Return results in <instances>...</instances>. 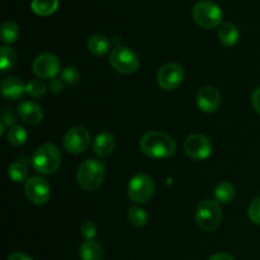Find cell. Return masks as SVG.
<instances>
[{"instance_id":"1","label":"cell","mask_w":260,"mask_h":260,"mask_svg":"<svg viewBox=\"0 0 260 260\" xmlns=\"http://www.w3.org/2000/svg\"><path fill=\"white\" fill-rule=\"evenodd\" d=\"M140 150L142 154L152 159H167L175 154L177 144L169 135L160 131H151L141 137Z\"/></svg>"},{"instance_id":"2","label":"cell","mask_w":260,"mask_h":260,"mask_svg":"<svg viewBox=\"0 0 260 260\" xmlns=\"http://www.w3.org/2000/svg\"><path fill=\"white\" fill-rule=\"evenodd\" d=\"M106 177V165L96 159H86L78 168V184L86 192L98 189Z\"/></svg>"},{"instance_id":"3","label":"cell","mask_w":260,"mask_h":260,"mask_svg":"<svg viewBox=\"0 0 260 260\" xmlns=\"http://www.w3.org/2000/svg\"><path fill=\"white\" fill-rule=\"evenodd\" d=\"M61 164L60 150L53 144H43L32 156L33 169L41 174H53Z\"/></svg>"},{"instance_id":"4","label":"cell","mask_w":260,"mask_h":260,"mask_svg":"<svg viewBox=\"0 0 260 260\" xmlns=\"http://www.w3.org/2000/svg\"><path fill=\"white\" fill-rule=\"evenodd\" d=\"M192 17L200 27L212 29L222 23V10L211 0H201L196 3L192 9Z\"/></svg>"},{"instance_id":"5","label":"cell","mask_w":260,"mask_h":260,"mask_svg":"<svg viewBox=\"0 0 260 260\" xmlns=\"http://www.w3.org/2000/svg\"><path fill=\"white\" fill-rule=\"evenodd\" d=\"M222 221V211L216 201L206 200L198 205L196 210V222L202 230L213 231Z\"/></svg>"},{"instance_id":"6","label":"cell","mask_w":260,"mask_h":260,"mask_svg":"<svg viewBox=\"0 0 260 260\" xmlns=\"http://www.w3.org/2000/svg\"><path fill=\"white\" fill-rule=\"evenodd\" d=\"M109 63L117 73L129 75L139 70L140 60L136 52L132 51L131 48L124 47V46H117L109 55Z\"/></svg>"},{"instance_id":"7","label":"cell","mask_w":260,"mask_h":260,"mask_svg":"<svg viewBox=\"0 0 260 260\" xmlns=\"http://www.w3.org/2000/svg\"><path fill=\"white\" fill-rule=\"evenodd\" d=\"M128 197L135 203H147L152 198L155 185L151 178L146 174H136L128 183Z\"/></svg>"},{"instance_id":"8","label":"cell","mask_w":260,"mask_h":260,"mask_svg":"<svg viewBox=\"0 0 260 260\" xmlns=\"http://www.w3.org/2000/svg\"><path fill=\"white\" fill-rule=\"evenodd\" d=\"M90 134L84 127H74L69 129L63 136V147L68 152L74 155L83 154L90 146Z\"/></svg>"},{"instance_id":"9","label":"cell","mask_w":260,"mask_h":260,"mask_svg":"<svg viewBox=\"0 0 260 260\" xmlns=\"http://www.w3.org/2000/svg\"><path fill=\"white\" fill-rule=\"evenodd\" d=\"M184 80V69L177 62H169L157 73V84L164 90H174Z\"/></svg>"},{"instance_id":"10","label":"cell","mask_w":260,"mask_h":260,"mask_svg":"<svg viewBox=\"0 0 260 260\" xmlns=\"http://www.w3.org/2000/svg\"><path fill=\"white\" fill-rule=\"evenodd\" d=\"M25 196L33 205H45L51 197V187L42 177H30L25 182Z\"/></svg>"},{"instance_id":"11","label":"cell","mask_w":260,"mask_h":260,"mask_svg":"<svg viewBox=\"0 0 260 260\" xmlns=\"http://www.w3.org/2000/svg\"><path fill=\"white\" fill-rule=\"evenodd\" d=\"M60 60L52 53H41L33 60V73L41 79H53L60 73Z\"/></svg>"},{"instance_id":"12","label":"cell","mask_w":260,"mask_h":260,"mask_svg":"<svg viewBox=\"0 0 260 260\" xmlns=\"http://www.w3.org/2000/svg\"><path fill=\"white\" fill-rule=\"evenodd\" d=\"M185 154L193 160H205L212 152V144L206 136L201 134L190 135L184 142Z\"/></svg>"},{"instance_id":"13","label":"cell","mask_w":260,"mask_h":260,"mask_svg":"<svg viewBox=\"0 0 260 260\" xmlns=\"http://www.w3.org/2000/svg\"><path fill=\"white\" fill-rule=\"evenodd\" d=\"M221 104V94L213 86L202 88L197 94V106L205 113H213Z\"/></svg>"},{"instance_id":"14","label":"cell","mask_w":260,"mask_h":260,"mask_svg":"<svg viewBox=\"0 0 260 260\" xmlns=\"http://www.w3.org/2000/svg\"><path fill=\"white\" fill-rule=\"evenodd\" d=\"M18 113H19L22 121L24 123L30 124V126H36V124L41 123L43 118L42 108L37 103L30 101L22 102L18 106Z\"/></svg>"},{"instance_id":"15","label":"cell","mask_w":260,"mask_h":260,"mask_svg":"<svg viewBox=\"0 0 260 260\" xmlns=\"http://www.w3.org/2000/svg\"><path fill=\"white\" fill-rule=\"evenodd\" d=\"M2 93L5 98L10 99V101H18L24 95L25 85L20 78L9 76V78H5L3 80Z\"/></svg>"},{"instance_id":"16","label":"cell","mask_w":260,"mask_h":260,"mask_svg":"<svg viewBox=\"0 0 260 260\" xmlns=\"http://www.w3.org/2000/svg\"><path fill=\"white\" fill-rule=\"evenodd\" d=\"M114 147H116V139L109 132L99 134L93 142V151L99 157L109 156L114 151Z\"/></svg>"},{"instance_id":"17","label":"cell","mask_w":260,"mask_h":260,"mask_svg":"<svg viewBox=\"0 0 260 260\" xmlns=\"http://www.w3.org/2000/svg\"><path fill=\"white\" fill-rule=\"evenodd\" d=\"M88 50L94 56L101 57V56L107 55L109 52V50H111V41L103 35L91 36L88 41Z\"/></svg>"},{"instance_id":"18","label":"cell","mask_w":260,"mask_h":260,"mask_svg":"<svg viewBox=\"0 0 260 260\" xmlns=\"http://www.w3.org/2000/svg\"><path fill=\"white\" fill-rule=\"evenodd\" d=\"M218 38H220L221 43L228 47H233L239 42L240 38V33H239L238 27L233 23H223L221 24L220 30H218Z\"/></svg>"},{"instance_id":"19","label":"cell","mask_w":260,"mask_h":260,"mask_svg":"<svg viewBox=\"0 0 260 260\" xmlns=\"http://www.w3.org/2000/svg\"><path fill=\"white\" fill-rule=\"evenodd\" d=\"M81 260H103L104 253L102 246L94 240H86L79 248Z\"/></svg>"},{"instance_id":"20","label":"cell","mask_w":260,"mask_h":260,"mask_svg":"<svg viewBox=\"0 0 260 260\" xmlns=\"http://www.w3.org/2000/svg\"><path fill=\"white\" fill-rule=\"evenodd\" d=\"M215 200L217 203L228 205L235 198V187L229 182H221L215 188Z\"/></svg>"},{"instance_id":"21","label":"cell","mask_w":260,"mask_h":260,"mask_svg":"<svg viewBox=\"0 0 260 260\" xmlns=\"http://www.w3.org/2000/svg\"><path fill=\"white\" fill-rule=\"evenodd\" d=\"M30 8L37 15L47 17L57 10L58 0H32Z\"/></svg>"},{"instance_id":"22","label":"cell","mask_w":260,"mask_h":260,"mask_svg":"<svg viewBox=\"0 0 260 260\" xmlns=\"http://www.w3.org/2000/svg\"><path fill=\"white\" fill-rule=\"evenodd\" d=\"M0 35H2V41L5 45H12L19 37V27L13 20H8L2 25Z\"/></svg>"},{"instance_id":"23","label":"cell","mask_w":260,"mask_h":260,"mask_svg":"<svg viewBox=\"0 0 260 260\" xmlns=\"http://www.w3.org/2000/svg\"><path fill=\"white\" fill-rule=\"evenodd\" d=\"M8 177L15 183L27 182L28 178V169L23 162L15 161L8 167Z\"/></svg>"},{"instance_id":"24","label":"cell","mask_w":260,"mask_h":260,"mask_svg":"<svg viewBox=\"0 0 260 260\" xmlns=\"http://www.w3.org/2000/svg\"><path fill=\"white\" fill-rule=\"evenodd\" d=\"M8 141L13 146H23L28 140V132L22 126H13L8 131Z\"/></svg>"},{"instance_id":"25","label":"cell","mask_w":260,"mask_h":260,"mask_svg":"<svg viewBox=\"0 0 260 260\" xmlns=\"http://www.w3.org/2000/svg\"><path fill=\"white\" fill-rule=\"evenodd\" d=\"M147 213L139 206H132L128 208V221L135 228H144L147 223Z\"/></svg>"},{"instance_id":"26","label":"cell","mask_w":260,"mask_h":260,"mask_svg":"<svg viewBox=\"0 0 260 260\" xmlns=\"http://www.w3.org/2000/svg\"><path fill=\"white\" fill-rule=\"evenodd\" d=\"M15 62H17V55L14 51L8 46H3L0 48V69L3 73L14 68Z\"/></svg>"},{"instance_id":"27","label":"cell","mask_w":260,"mask_h":260,"mask_svg":"<svg viewBox=\"0 0 260 260\" xmlns=\"http://www.w3.org/2000/svg\"><path fill=\"white\" fill-rule=\"evenodd\" d=\"M47 91V85L41 79H33L25 85V93L33 98H41Z\"/></svg>"},{"instance_id":"28","label":"cell","mask_w":260,"mask_h":260,"mask_svg":"<svg viewBox=\"0 0 260 260\" xmlns=\"http://www.w3.org/2000/svg\"><path fill=\"white\" fill-rule=\"evenodd\" d=\"M79 79H80V73H79V70L76 68L68 66V68H65L61 71V80H62L66 85H75V84L79 83Z\"/></svg>"},{"instance_id":"29","label":"cell","mask_w":260,"mask_h":260,"mask_svg":"<svg viewBox=\"0 0 260 260\" xmlns=\"http://www.w3.org/2000/svg\"><path fill=\"white\" fill-rule=\"evenodd\" d=\"M248 215L251 222L255 223V225H260V197H256L255 200L251 201Z\"/></svg>"},{"instance_id":"30","label":"cell","mask_w":260,"mask_h":260,"mask_svg":"<svg viewBox=\"0 0 260 260\" xmlns=\"http://www.w3.org/2000/svg\"><path fill=\"white\" fill-rule=\"evenodd\" d=\"M80 234L84 239H86V240H93V239L96 236L95 223L91 222V221H86V222H84L80 228Z\"/></svg>"},{"instance_id":"31","label":"cell","mask_w":260,"mask_h":260,"mask_svg":"<svg viewBox=\"0 0 260 260\" xmlns=\"http://www.w3.org/2000/svg\"><path fill=\"white\" fill-rule=\"evenodd\" d=\"M63 81L61 80V79H57V78H53L50 80V84H48V88H50V90L52 91V93L55 94H58L62 91L63 89Z\"/></svg>"},{"instance_id":"32","label":"cell","mask_w":260,"mask_h":260,"mask_svg":"<svg viewBox=\"0 0 260 260\" xmlns=\"http://www.w3.org/2000/svg\"><path fill=\"white\" fill-rule=\"evenodd\" d=\"M2 122L5 124V126H12V124H14L15 116H14V114H13V112L8 111V109H7V111L3 112Z\"/></svg>"},{"instance_id":"33","label":"cell","mask_w":260,"mask_h":260,"mask_svg":"<svg viewBox=\"0 0 260 260\" xmlns=\"http://www.w3.org/2000/svg\"><path fill=\"white\" fill-rule=\"evenodd\" d=\"M251 103H253V107L255 108V111L260 114V88L255 89L251 94Z\"/></svg>"},{"instance_id":"34","label":"cell","mask_w":260,"mask_h":260,"mask_svg":"<svg viewBox=\"0 0 260 260\" xmlns=\"http://www.w3.org/2000/svg\"><path fill=\"white\" fill-rule=\"evenodd\" d=\"M7 260H33V259L30 258V256L28 255V254L19 253V251H18V253L10 254V255L8 256Z\"/></svg>"},{"instance_id":"35","label":"cell","mask_w":260,"mask_h":260,"mask_svg":"<svg viewBox=\"0 0 260 260\" xmlns=\"http://www.w3.org/2000/svg\"><path fill=\"white\" fill-rule=\"evenodd\" d=\"M208 260H235V259H234L231 255H229V254L218 253V254H215V255L210 256Z\"/></svg>"}]
</instances>
